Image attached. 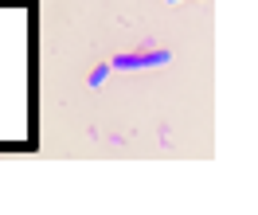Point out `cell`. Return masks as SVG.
I'll return each instance as SVG.
<instances>
[{"instance_id": "cell-1", "label": "cell", "mask_w": 258, "mask_h": 215, "mask_svg": "<svg viewBox=\"0 0 258 215\" xmlns=\"http://www.w3.org/2000/svg\"><path fill=\"white\" fill-rule=\"evenodd\" d=\"M172 55L164 47H153V43H141L137 51H125L110 63V70H153V66H168Z\"/></svg>"}, {"instance_id": "cell-2", "label": "cell", "mask_w": 258, "mask_h": 215, "mask_svg": "<svg viewBox=\"0 0 258 215\" xmlns=\"http://www.w3.org/2000/svg\"><path fill=\"white\" fill-rule=\"evenodd\" d=\"M106 75H110V66H98V70H90V86H102V83H106Z\"/></svg>"}, {"instance_id": "cell-3", "label": "cell", "mask_w": 258, "mask_h": 215, "mask_svg": "<svg viewBox=\"0 0 258 215\" xmlns=\"http://www.w3.org/2000/svg\"><path fill=\"white\" fill-rule=\"evenodd\" d=\"M164 4H180V0H164Z\"/></svg>"}]
</instances>
